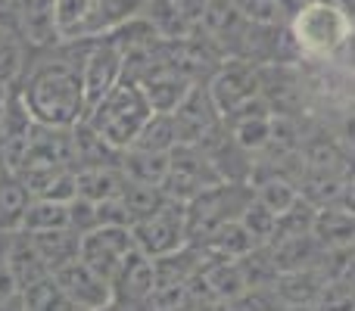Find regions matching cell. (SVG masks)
<instances>
[{"label":"cell","mask_w":355,"mask_h":311,"mask_svg":"<svg viewBox=\"0 0 355 311\" xmlns=\"http://www.w3.org/2000/svg\"><path fill=\"white\" fill-rule=\"evenodd\" d=\"M175 3V10L181 12V19L184 22H196V19H202L206 16V6H209V0H172Z\"/></svg>","instance_id":"cell-39"},{"label":"cell","mask_w":355,"mask_h":311,"mask_svg":"<svg viewBox=\"0 0 355 311\" xmlns=\"http://www.w3.org/2000/svg\"><path fill=\"white\" fill-rule=\"evenodd\" d=\"M312 237L318 240L324 252L327 249H349V246H355V218L346 215L343 208H337V206L318 208Z\"/></svg>","instance_id":"cell-17"},{"label":"cell","mask_w":355,"mask_h":311,"mask_svg":"<svg viewBox=\"0 0 355 311\" xmlns=\"http://www.w3.org/2000/svg\"><path fill=\"white\" fill-rule=\"evenodd\" d=\"M315 215H318V208L300 196V199H296L293 206L281 215V218H277V227H275L271 243H277V240H293V237H309L312 227H315Z\"/></svg>","instance_id":"cell-29"},{"label":"cell","mask_w":355,"mask_h":311,"mask_svg":"<svg viewBox=\"0 0 355 311\" xmlns=\"http://www.w3.org/2000/svg\"><path fill=\"white\" fill-rule=\"evenodd\" d=\"M119 199L125 202L131 221H141V218H147V215L159 212V208L168 202V196L162 193V187H144V184H131L128 181Z\"/></svg>","instance_id":"cell-31"},{"label":"cell","mask_w":355,"mask_h":311,"mask_svg":"<svg viewBox=\"0 0 355 311\" xmlns=\"http://www.w3.org/2000/svg\"><path fill=\"white\" fill-rule=\"evenodd\" d=\"M69 227V202H50V199H31L28 212H25L22 231L37 233V231H62Z\"/></svg>","instance_id":"cell-28"},{"label":"cell","mask_w":355,"mask_h":311,"mask_svg":"<svg viewBox=\"0 0 355 311\" xmlns=\"http://www.w3.org/2000/svg\"><path fill=\"white\" fill-rule=\"evenodd\" d=\"M153 106H150L147 94L137 81L122 78L91 112L85 116V122L103 137L110 147L116 150H131L141 134V128L150 122Z\"/></svg>","instance_id":"cell-2"},{"label":"cell","mask_w":355,"mask_h":311,"mask_svg":"<svg viewBox=\"0 0 355 311\" xmlns=\"http://www.w3.org/2000/svg\"><path fill=\"white\" fill-rule=\"evenodd\" d=\"M122 175L131 184H144V187H162L168 175V156L162 153H144V150H125L122 162H119Z\"/></svg>","instance_id":"cell-20"},{"label":"cell","mask_w":355,"mask_h":311,"mask_svg":"<svg viewBox=\"0 0 355 311\" xmlns=\"http://www.w3.org/2000/svg\"><path fill=\"white\" fill-rule=\"evenodd\" d=\"M156 37H159V31L153 28V22H150L147 16H135V19H128V22H122L119 28L106 31L103 41L125 56V53H135V50L153 47Z\"/></svg>","instance_id":"cell-25"},{"label":"cell","mask_w":355,"mask_h":311,"mask_svg":"<svg viewBox=\"0 0 355 311\" xmlns=\"http://www.w3.org/2000/svg\"><path fill=\"white\" fill-rule=\"evenodd\" d=\"M69 227H72L75 233H91L94 227H100L97 221V206L87 199H81V196H75L72 202H69Z\"/></svg>","instance_id":"cell-35"},{"label":"cell","mask_w":355,"mask_h":311,"mask_svg":"<svg viewBox=\"0 0 355 311\" xmlns=\"http://www.w3.org/2000/svg\"><path fill=\"white\" fill-rule=\"evenodd\" d=\"M31 206V193L16 175H0V231H22L25 212Z\"/></svg>","instance_id":"cell-21"},{"label":"cell","mask_w":355,"mask_h":311,"mask_svg":"<svg viewBox=\"0 0 355 311\" xmlns=\"http://www.w3.org/2000/svg\"><path fill=\"white\" fill-rule=\"evenodd\" d=\"M56 283L66 293V299L72 302L78 311H106L112 308V287L100 274H94L85 262H72L66 268L56 271Z\"/></svg>","instance_id":"cell-9"},{"label":"cell","mask_w":355,"mask_h":311,"mask_svg":"<svg viewBox=\"0 0 355 311\" xmlns=\"http://www.w3.org/2000/svg\"><path fill=\"white\" fill-rule=\"evenodd\" d=\"M19 41L28 47H56V0H22L19 10Z\"/></svg>","instance_id":"cell-11"},{"label":"cell","mask_w":355,"mask_h":311,"mask_svg":"<svg viewBox=\"0 0 355 311\" xmlns=\"http://www.w3.org/2000/svg\"><path fill=\"white\" fill-rule=\"evenodd\" d=\"M237 268L246 281V290H275L277 277H281V268H277L275 252H271L268 243L256 246L243 258H237Z\"/></svg>","instance_id":"cell-22"},{"label":"cell","mask_w":355,"mask_h":311,"mask_svg":"<svg viewBox=\"0 0 355 311\" xmlns=\"http://www.w3.org/2000/svg\"><path fill=\"white\" fill-rule=\"evenodd\" d=\"M119 162H122V150L110 147L87 122H78L72 128V168L75 171L119 168Z\"/></svg>","instance_id":"cell-12"},{"label":"cell","mask_w":355,"mask_h":311,"mask_svg":"<svg viewBox=\"0 0 355 311\" xmlns=\"http://www.w3.org/2000/svg\"><path fill=\"white\" fill-rule=\"evenodd\" d=\"M190 311H234V308H231V302H221V299H206V302H200V305H193Z\"/></svg>","instance_id":"cell-43"},{"label":"cell","mask_w":355,"mask_h":311,"mask_svg":"<svg viewBox=\"0 0 355 311\" xmlns=\"http://www.w3.org/2000/svg\"><path fill=\"white\" fill-rule=\"evenodd\" d=\"M240 224L250 231V237L256 240L259 246L271 243V237H275V227H277V215L268 212V208L262 206V202L252 196V202L243 208V215H240Z\"/></svg>","instance_id":"cell-32"},{"label":"cell","mask_w":355,"mask_h":311,"mask_svg":"<svg viewBox=\"0 0 355 311\" xmlns=\"http://www.w3.org/2000/svg\"><path fill=\"white\" fill-rule=\"evenodd\" d=\"M28 240L37 249V256L44 258V265L50 268V274H56L60 268L78 262V256H81V233H75L72 227H62V231H37V233H28Z\"/></svg>","instance_id":"cell-15"},{"label":"cell","mask_w":355,"mask_h":311,"mask_svg":"<svg viewBox=\"0 0 355 311\" xmlns=\"http://www.w3.org/2000/svg\"><path fill=\"white\" fill-rule=\"evenodd\" d=\"M318 311H355V281H327L318 296Z\"/></svg>","instance_id":"cell-33"},{"label":"cell","mask_w":355,"mask_h":311,"mask_svg":"<svg viewBox=\"0 0 355 311\" xmlns=\"http://www.w3.org/2000/svg\"><path fill=\"white\" fill-rule=\"evenodd\" d=\"M334 206L343 208L346 215H352V218H355V181L343 184V190H340V196H337V202H334Z\"/></svg>","instance_id":"cell-41"},{"label":"cell","mask_w":355,"mask_h":311,"mask_svg":"<svg viewBox=\"0 0 355 311\" xmlns=\"http://www.w3.org/2000/svg\"><path fill=\"white\" fill-rule=\"evenodd\" d=\"M178 147V128L172 116H162V112H153L150 122L141 128L135 147L131 150H144V153H162L168 156Z\"/></svg>","instance_id":"cell-27"},{"label":"cell","mask_w":355,"mask_h":311,"mask_svg":"<svg viewBox=\"0 0 355 311\" xmlns=\"http://www.w3.org/2000/svg\"><path fill=\"white\" fill-rule=\"evenodd\" d=\"M215 184H221V177L200 147L178 143L172 153H168V175L162 181V193L168 199L187 206L190 199H196L202 190L215 187Z\"/></svg>","instance_id":"cell-6"},{"label":"cell","mask_w":355,"mask_h":311,"mask_svg":"<svg viewBox=\"0 0 355 311\" xmlns=\"http://www.w3.org/2000/svg\"><path fill=\"white\" fill-rule=\"evenodd\" d=\"M19 94H22L35 125H44V128L72 131L87 116L78 69L60 56L41 60L28 72H22Z\"/></svg>","instance_id":"cell-1"},{"label":"cell","mask_w":355,"mask_h":311,"mask_svg":"<svg viewBox=\"0 0 355 311\" xmlns=\"http://www.w3.org/2000/svg\"><path fill=\"white\" fill-rule=\"evenodd\" d=\"M137 243L131 237V227H116V224H100L91 233L81 237V262L100 274L106 283H116L119 274L131 265V258L137 256Z\"/></svg>","instance_id":"cell-4"},{"label":"cell","mask_w":355,"mask_h":311,"mask_svg":"<svg viewBox=\"0 0 355 311\" xmlns=\"http://www.w3.org/2000/svg\"><path fill=\"white\" fill-rule=\"evenodd\" d=\"M19 10L22 0H0V28L10 37H19Z\"/></svg>","instance_id":"cell-38"},{"label":"cell","mask_w":355,"mask_h":311,"mask_svg":"<svg viewBox=\"0 0 355 311\" xmlns=\"http://www.w3.org/2000/svg\"><path fill=\"white\" fill-rule=\"evenodd\" d=\"M172 118L178 128V143H187V147H200L215 128H221V112L215 109L209 87L200 85L187 94V100L172 112Z\"/></svg>","instance_id":"cell-10"},{"label":"cell","mask_w":355,"mask_h":311,"mask_svg":"<svg viewBox=\"0 0 355 311\" xmlns=\"http://www.w3.org/2000/svg\"><path fill=\"white\" fill-rule=\"evenodd\" d=\"M200 281L206 287V293L221 302H237L246 293V281L240 274L237 262H209L200 271Z\"/></svg>","instance_id":"cell-19"},{"label":"cell","mask_w":355,"mask_h":311,"mask_svg":"<svg viewBox=\"0 0 355 311\" xmlns=\"http://www.w3.org/2000/svg\"><path fill=\"white\" fill-rule=\"evenodd\" d=\"M22 72H25L22 44H19V41H6V44H0V87H12V85H19Z\"/></svg>","instance_id":"cell-34"},{"label":"cell","mask_w":355,"mask_h":311,"mask_svg":"<svg viewBox=\"0 0 355 311\" xmlns=\"http://www.w3.org/2000/svg\"><path fill=\"white\" fill-rule=\"evenodd\" d=\"M81 87H85V109L91 112L112 87L122 81V53L116 47L103 41V35L94 41V47L87 50V56L78 66Z\"/></svg>","instance_id":"cell-7"},{"label":"cell","mask_w":355,"mask_h":311,"mask_svg":"<svg viewBox=\"0 0 355 311\" xmlns=\"http://www.w3.org/2000/svg\"><path fill=\"white\" fill-rule=\"evenodd\" d=\"M22 299H25V308L28 311H78L66 299V293L60 290L53 274L31 283L28 290H22Z\"/></svg>","instance_id":"cell-30"},{"label":"cell","mask_w":355,"mask_h":311,"mask_svg":"<svg viewBox=\"0 0 355 311\" xmlns=\"http://www.w3.org/2000/svg\"><path fill=\"white\" fill-rule=\"evenodd\" d=\"M19 293H22V287H19L16 274H12L10 268H0V302H10V299H16Z\"/></svg>","instance_id":"cell-40"},{"label":"cell","mask_w":355,"mask_h":311,"mask_svg":"<svg viewBox=\"0 0 355 311\" xmlns=\"http://www.w3.org/2000/svg\"><path fill=\"white\" fill-rule=\"evenodd\" d=\"M97 221H100V224H116V227H131V224H135L122 199L100 202V206H97Z\"/></svg>","instance_id":"cell-37"},{"label":"cell","mask_w":355,"mask_h":311,"mask_svg":"<svg viewBox=\"0 0 355 311\" xmlns=\"http://www.w3.org/2000/svg\"><path fill=\"white\" fill-rule=\"evenodd\" d=\"M231 308L234 311H284L275 290H246L237 302H231Z\"/></svg>","instance_id":"cell-36"},{"label":"cell","mask_w":355,"mask_h":311,"mask_svg":"<svg viewBox=\"0 0 355 311\" xmlns=\"http://www.w3.org/2000/svg\"><path fill=\"white\" fill-rule=\"evenodd\" d=\"M284 311H318V305H290V308H284Z\"/></svg>","instance_id":"cell-44"},{"label":"cell","mask_w":355,"mask_h":311,"mask_svg":"<svg viewBox=\"0 0 355 311\" xmlns=\"http://www.w3.org/2000/svg\"><path fill=\"white\" fill-rule=\"evenodd\" d=\"M147 3L150 0H97L87 37H100V35H106V31L119 28L122 22H128V19L144 16Z\"/></svg>","instance_id":"cell-23"},{"label":"cell","mask_w":355,"mask_h":311,"mask_svg":"<svg viewBox=\"0 0 355 311\" xmlns=\"http://www.w3.org/2000/svg\"><path fill=\"white\" fill-rule=\"evenodd\" d=\"M16 237H19V231H0V268H6V262H10Z\"/></svg>","instance_id":"cell-42"},{"label":"cell","mask_w":355,"mask_h":311,"mask_svg":"<svg viewBox=\"0 0 355 311\" xmlns=\"http://www.w3.org/2000/svg\"><path fill=\"white\" fill-rule=\"evenodd\" d=\"M128 184V177L122 175V168H85V171H75V190H78L81 199L94 202H110L119 199Z\"/></svg>","instance_id":"cell-18"},{"label":"cell","mask_w":355,"mask_h":311,"mask_svg":"<svg viewBox=\"0 0 355 311\" xmlns=\"http://www.w3.org/2000/svg\"><path fill=\"white\" fill-rule=\"evenodd\" d=\"M327 277L321 265L315 268H300V271H284L275 283V296L281 299L284 308L290 305H318V296L324 290Z\"/></svg>","instance_id":"cell-14"},{"label":"cell","mask_w":355,"mask_h":311,"mask_svg":"<svg viewBox=\"0 0 355 311\" xmlns=\"http://www.w3.org/2000/svg\"><path fill=\"white\" fill-rule=\"evenodd\" d=\"M106 311H112V308H106Z\"/></svg>","instance_id":"cell-46"},{"label":"cell","mask_w":355,"mask_h":311,"mask_svg":"<svg viewBox=\"0 0 355 311\" xmlns=\"http://www.w3.org/2000/svg\"><path fill=\"white\" fill-rule=\"evenodd\" d=\"M137 85L144 87V94H147L150 106H153V112H162V116H172L178 106L187 100V94L193 91V78H190L184 69L172 66V62H150V72L144 75Z\"/></svg>","instance_id":"cell-8"},{"label":"cell","mask_w":355,"mask_h":311,"mask_svg":"<svg viewBox=\"0 0 355 311\" xmlns=\"http://www.w3.org/2000/svg\"><path fill=\"white\" fill-rule=\"evenodd\" d=\"M6 268L16 274V281H19V287L22 290H28L31 283L50 277V268L44 265V258L37 256V249L31 246V240H28V233L25 231H19L16 246H12V256H10V262H6Z\"/></svg>","instance_id":"cell-24"},{"label":"cell","mask_w":355,"mask_h":311,"mask_svg":"<svg viewBox=\"0 0 355 311\" xmlns=\"http://www.w3.org/2000/svg\"><path fill=\"white\" fill-rule=\"evenodd\" d=\"M131 237H135L137 249H141L150 262L166 258L187 246V212H184L181 202L168 199L159 212L135 221V224H131Z\"/></svg>","instance_id":"cell-5"},{"label":"cell","mask_w":355,"mask_h":311,"mask_svg":"<svg viewBox=\"0 0 355 311\" xmlns=\"http://www.w3.org/2000/svg\"><path fill=\"white\" fill-rule=\"evenodd\" d=\"M6 41H16V37H10L3 28H0V44H6Z\"/></svg>","instance_id":"cell-45"},{"label":"cell","mask_w":355,"mask_h":311,"mask_svg":"<svg viewBox=\"0 0 355 311\" xmlns=\"http://www.w3.org/2000/svg\"><path fill=\"white\" fill-rule=\"evenodd\" d=\"M94 6L97 0H56V31L62 41H75V37H87L94 19Z\"/></svg>","instance_id":"cell-26"},{"label":"cell","mask_w":355,"mask_h":311,"mask_svg":"<svg viewBox=\"0 0 355 311\" xmlns=\"http://www.w3.org/2000/svg\"><path fill=\"white\" fill-rule=\"evenodd\" d=\"M209 97H212L215 109L221 112V118L231 116L234 109H240L243 103L256 100V75L246 72V69L234 66V69H225L212 78L209 85Z\"/></svg>","instance_id":"cell-13"},{"label":"cell","mask_w":355,"mask_h":311,"mask_svg":"<svg viewBox=\"0 0 355 311\" xmlns=\"http://www.w3.org/2000/svg\"><path fill=\"white\" fill-rule=\"evenodd\" d=\"M256 246L259 243L250 237V231H246L240 221H231V224L218 227L206 243H200V249L209 262H237V258H243L246 252H252Z\"/></svg>","instance_id":"cell-16"},{"label":"cell","mask_w":355,"mask_h":311,"mask_svg":"<svg viewBox=\"0 0 355 311\" xmlns=\"http://www.w3.org/2000/svg\"><path fill=\"white\" fill-rule=\"evenodd\" d=\"M252 187L250 184H215V187L202 190L196 199L184 206L187 212V243L200 246L212 237L218 227L240 221L243 208L252 202Z\"/></svg>","instance_id":"cell-3"}]
</instances>
